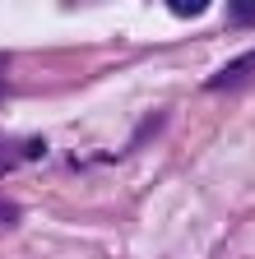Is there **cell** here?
I'll return each instance as SVG.
<instances>
[{
  "label": "cell",
  "instance_id": "4",
  "mask_svg": "<svg viewBox=\"0 0 255 259\" xmlns=\"http://www.w3.org/2000/svg\"><path fill=\"white\" fill-rule=\"evenodd\" d=\"M232 19H255V0H232Z\"/></svg>",
  "mask_w": 255,
  "mask_h": 259
},
{
  "label": "cell",
  "instance_id": "1",
  "mask_svg": "<svg viewBox=\"0 0 255 259\" xmlns=\"http://www.w3.org/2000/svg\"><path fill=\"white\" fill-rule=\"evenodd\" d=\"M250 70H255V51H250V56H241V60H232V65H228V70H223V74L213 79V88H228V83H237V79H246Z\"/></svg>",
  "mask_w": 255,
  "mask_h": 259
},
{
  "label": "cell",
  "instance_id": "2",
  "mask_svg": "<svg viewBox=\"0 0 255 259\" xmlns=\"http://www.w3.org/2000/svg\"><path fill=\"white\" fill-rule=\"evenodd\" d=\"M167 10H172L176 19H195V14L209 10V0H167Z\"/></svg>",
  "mask_w": 255,
  "mask_h": 259
},
{
  "label": "cell",
  "instance_id": "3",
  "mask_svg": "<svg viewBox=\"0 0 255 259\" xmlns=\"http://www.w3.org/2000/svg\"><path fill=\"white\" fill-rule=\"evenodd\" d=\"M14 222H19V208L0 199V232H5V227H14Z\"/></svg>",
  "mask_w": 255,
  "mask_h": 259
}]
</instances>
